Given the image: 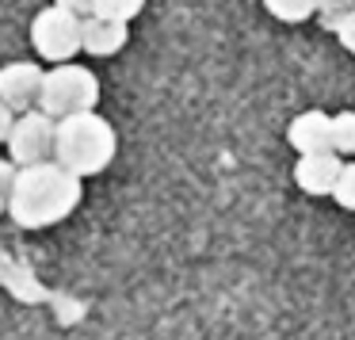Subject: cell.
Here are the masks:
<instances>
[{"mask_svg":"<svg viewBox=\"0 0 355 340\" xmlns=\"http://www.w3.org/2000/svg\"><path fill=\"white\" fill-rule=\"evenodd\" d=\"M85 176L65 169L62 161H39L24 164L12 187L8 214L19 230H50V226L65 222L85 199Z\"/></svg>","mask_w":355,"mask_h":340,"instance_id":"6da1fadb","label":"cell"},{"mask_svg":"<svg viewBox=\"0 0 355 340\" xmlns=\"http://www.w3.org/2000/svg\"><path fill=\"white\" fill-rule=\"evenodd\" d=\"M119 149V134L96 111L58 119V138H54V161L73 169L77 176H100Z\"/></svg>","mask_w":355,"mask_h":340,"instance_id":"7a4b0ae2","label":"cell"},{"mask_svg":"<svg viewBox=\"0 0 355 340\" xmlns=\"http://www.w3.org/2000/svg\"><path fill=\"white\" fill-rule=\"evenodd\" d=\"M96 103H100V80L88 65L62 62L54 69H46L42 96H39V108L46 115L69 119V115H80V111H96Z\"/></svg>","mask_w":355,"mask_h":340,"instance_id":"3957f363","label":"cell"},{"mask_svg":"<svg viewBox=\"0 0 355 340\" xmlns=\"http://www.w3.org/2000/svg\"><path fill=\"white\" fill-rule=\"evenodd\" d=\"M31 46L39 58L62 65L85 50V16L62 8V4H50L39 16L31 19Z\"/></svg>","mask_w":355,"mask_h":340,"instance_id":"277c9868","label":"cell"},{"mask_svg":"<svg viewBox=\"0 0 355 340\" xmlns=\"http://www.w3.org/2000/svg\"><path fill=\"white\" fill-rule=\"evenodd\" d=\"M54 138H58V119L46 115L42 108H31L16 119V130L8 138V157L24 164H39L54 157Z\"/></svg>","mask_w":355,"mask_h":340,"instance_id":"5b68a950","label":"cell"},{"mask_svg":"<svg viewBox=\"0 0 355 340\" xmlns=\"http://www.w3.org/2000/svg\"><path fill=\"white\" fill-rule=\"evenodd\" d=\"M42 80H46V73H42L39 62H8V65H0V100L24 115V111L39 108Z\"/></svg>","mask_w":355,"mask_h":340,"instance_id":"8992f818","label":"cell"},{"mask_svg":"<svg viewBox=\"0 0 355 340\" xmlns=\"http://www.w3.org/2000/svg\"><path fill=\"white\" fill-rule=\"evenodd\" d=\"M344 172V157L336 149H324V153H298V164H294V184L306 195H332L336 192V180Z\"/></svg>","mask_w":355,"mask_h":340,"instance_id":"52a82bcc","label":"cell"},{"mask_svg":"<svg viewBox=\"0 0 355 340\" xmlns=\"http://www.w3.org/2000/svg\"><path fill=\"white\" fill-rule=\"evenodd\" d=\"M286 142L298 153H324V149H332V115H324V111H302L286 126Z\"/></svg>","mask_w":355,"mask_h":340,"instance_id":"ba28073f","label":"cell"},{"mask_svg":"<svg viewBox=\"0 0 355 340\" xmlns=\"http://www.w3.org/2000/svg\"><path fill=\"white\" fill-rule=\"evenodd\" d=\"M130 31L123 19H107V16H85V54L92 58H111L126 46Z\"/></svg>","mask_w":355,"mask_h":340,"instance_id":"9c48e42d","label":"cell"},{"mask_svg":"<svg viewBox=\"0 0 355 340\" xmlns=\"http://www.w3.org/2000/svg\"><path fill=\"white\" fill-rule=\"evenodd\" d=\"M263 8L283 24H306L317 12V0H263Z\"/></svg>","mask_w":355,"mask_h":340,"instance_id":"30bf717a","label":"cell"},{"mask_svg":"<svg viewBox=\"0 0 355 340\" xmlns=\"http://www.w3.org/2000/svg\"><path fill=\"white\" fill-rule=\"evenodd\" d=\"M332 149L340 157H355V111L332 115Z\"/></svg>","mask_w":355,"mask_h":340,"instance_id":"8fae6325","label":"cell"},{"mask_svg":"<svg viewBox=\"0 0 355 340\" xmlns=\"http://www.w3.org/2000/svg\"><path fill=\"white\" fill-rule=\"evenodd\" d=\"M141 8H146V0H96L92 16H107V19H123V24H130Z\"/></svg>","mask_w":355,"mask_h":340,"instance_id":"7c38bea8","label":"cell"},{"mask_svg":"<svg viewBox=\"0 0 355 340\" xmlns=\"http://www.w3.org/2000/svg\"><path fill=\"white\" fill-rule=\"evenodd\" d=\"M332 199H336L344 210H355V161H344V172H340V180H336Z\"/></svg>","mask_w":355,"mask_h":340,"instance_id":"4fadbf2b","label":"cell"},{"mask_svg":"<svg viewBox=\"0 0 355 340\" xmlns=\"http://www.w3.org/2000/svg\"><path fill=\"white\" fill-rule=\"evenodd\" d=\"M16 176H19V164L12 161V157H0V210H8L12 187H16Z\"/></svg>","mask_w":355,"mask_h":340,"instance_id":"5bb4252c","label":"cell"},{"mask_svg":"<svg viewBox=\"0 0 355 340\" xmlns=\"http://www.w3.org/2000/svg\"><path fill=\"white\" fill-rule=\"evenodd\" d=\"M352 8H355V0H317V16H321L324 27H332L344 12H352Z\"/></svg>","mask_w":355,"mask_h":340,"instance_id":"9a60e30c","label":"cell"},{"mask_svg":"<svg viewBox=\"0 0 355 340\" xmlns=\"http://www.w3.org/2000/svg\"><path fill=\"white\" fill-rule=\"evenodd\" d=\"M332 31H336V39H340V46L347 50V54H355V8L352 12H344V16L332 24Z\"/></svg>","mask_w":355,"mask_h":340,"instance_id":"2e32d148","label":"cell"},{"mask_svg":"<svg viewBox=\"0 0 355 340\" xmlns=\"http://www.w3.org/2000/svg\"><path fill=\"white\" fill-rule=\"evenodd\" d=\"M16 119H19V111L8 108V103L0 100V146H8L12 130H16Z\"/></svg>","mask_w":355,"mask_h":340,"instance_id":"e0dca14e","label":"cell"},{"mask_svg":"<svg viewBox=\"0 0 355 340\" xmlns=\"http://www.w3.org/2000/svg\"><path fill=\"white\" fill-rule=\"evenodd\" d=\"M54 4L77 12V16H92V12H96V0H54Z\"/></svg>","mask_w":355,"mask_h":340,"instance_id":"ac0fdd59","label":"cell"}]
</instances>
